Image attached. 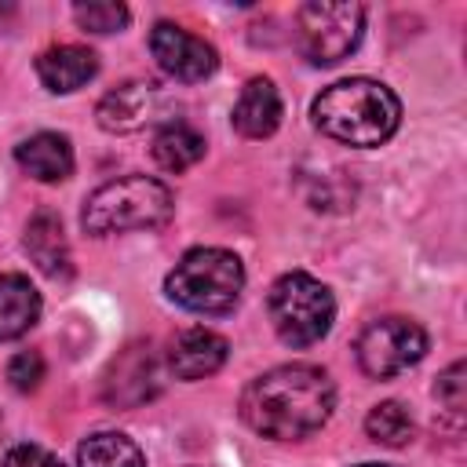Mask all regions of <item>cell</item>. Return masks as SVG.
<instances>
[{"instance_id": "3957f363", "label": "cell", "mask_w": 467, "mask_h": 467, "mask_svg": "<svg viewBox=\"0 0 467 467\" xmlns=\"http://www.w3.org/2000/svg\"><path fill=\"white\" fill-rule=\"evenodd\" d=\"M171 190L150 175H120L88 193L80 226L91 237H109L124 230H157L171 219Z\"/></svg>"}, {"instance_id": "52a82bcc", "label": "cell", "mask_w": 467, "mask_h": 467, "mask_svg": "<svg viewBox=\"0 0 467 467\" xmlns=\"http://www.w3.org/2000/svg\"><path fill=\"white\" fill-rule=\"evenodd\" d=\"M358 365L372 379H390L412 368L427 354V332L409 317H379L368 321L354 343Z\"/></svg>"}, {"instance_id": "9c48e42d", "label": "cell", "mask_w": 467, "mask_h": 467, "mask_svg": "<svg viewBox=\"0 0 467 467\" xmlns=\"http://www.w3.org/2000/svg\"><path fill=\"white\" fill-rule=\"evenodd\" d=\"M164 109H168V95L157 80H128L102 95V102L95 106V117L106 131L128 135V131H139L161 120Z\"/></svg>"}, {"instance_id": "7c38bea8", "label": "cell", "mask_w": 467, "mask_h": 467, "mask_svg": "<svg viewBox=\"0 0 467 467\" xmlns=\"http://www.w3.org/2000/svg\"><path fill=\"white\" fill-rule=\"evenodd\" d=\"M281 113H285V106H281V95H277L274 80L270 77H252L241 88L230 120L244 139H270L281 124Z\"/></svg>"}, {"instance_id": "8992f818", "label": "cell", "mask_w": 467, "mask_h": 467, "mask_svg": "<svg viewBox=\"0 0 467 467\" xmlns=\"http://www.w3.org/2000/svg\"><path fill=\"white\" fill-rule=\"evenodd\" d=\"M365 33L361 4L310 0L296 11V44L310 66H336L358 51Z\"/></svg>"}, {"instance_id": "cb8c5ba5", "label": "cell", "mask_w": 467, "mask_h": 467, "mask_svg": "<svg viewBox=\"0 0 467 467\" xmlns=\"http://www.w3.org/2000/svg\"><path fill=\"white\" fill-rule=\"evenodd\" d=\"M358 467H387V463H358Z\"/></svg>"}, {"instance_id": "4fadbf2b", "label": "cell", "mask_w": 467, "mask_h": 467, "mask_svg": "<svg viewBox=\"0 0 467 467\" xmlns=\"http://www.w3.org/2000/svg\"><path fill=\"white\" fill-rule=\"evenodd\" d=\"M22 248L26 255L36 263V270H44L47 277H69L73 263H69V241L62 230V219L51 208H40L22 234Z\"/></svg>"}, {"instance_id": "7a4b0ae2", "label": "cell", "mask_w": 467, "mask_h": 467, "mask_svg": "<svg viewBox=\"0 0 467 467\" xmlns=\"http://www.w3.org/2000/svg\"><path fill=\"white\" fill-rule=\"evenodd\" d=\"M310 117L321 135L368 150V146L387 142L398 131L401 102L387 84L368 80V77H350V80L328 84L314 99Z\"/></svg>"}, {"instance_id": "ffe728a7", "label": "cell", "mask_w": 467, "mask_h": 467, "mask_svg": "<svg viewBox=\"0 0 467 467\" xmlns=\"http://www.w3.org/2000/svg\"><path fill=\"white\" fill-rule=\"evenodd\" d=\"M73 18L88 33H117L128 26L131 11L113 0H91V4H73Z\"/></svg>"}, {"instance_id": "ac0fdd59", "label": "cell", "mask_w": 467, "mask_h": 467, "mask_svg": "<svg viewBox=\"0 0 467 467\" xmlns=\"http://www.w3.org/2000/svg\"><path fill=\"white\" fill-rule=\"evenodd\" d=\"M77 467H146L142 449L120 431L88 434L77 449Z\"/></svg>"}, {"instance_id": "e0dca14e", "label": "cell", "mask_w": 467, "mask_h": 467, "mask_svg": "<svg viewBox=\"0 0 467 467\" xmlns=\"http://www.w3.org/2000/svg\"><path fill=\"white\" fill-rule=\"evenodd\" d=\"M204 157V135L186 120H164L153 135V161L164 171H186Z\"/></svg>"}, {"instance_id": "6da1fadb", "label": "cell", "mask_w": 467, "mask_h": 467, "mask_svg": "<svg viewBox=\"0 0 467 467\" xmlns=\"http://www.w3.org/2000/svg\"><path fill=\"white\" fill-rule=\"evenodd\" d=\"M336 387L317 365H277L241 390V420L270 441H299L328 423Z\"/></svg>"}, {"instance_id": "2e32d148", "label": "cell", "mask_w": 467, "mask_h": 467, "mask_svg": "<svg viewBox=\"0 0 467 467\" xmlns=\"http://www.w3.org/2000/svg\"><path fill=\"white\" fill-rule=\"evenodd\" d=\"M40 321V292L22 274H0V339H18Z\"/></svg>"}, {"instance_id": "44dd1931", "label": "cell", "mask_w": 467, "mask_h": 467, "mask_svg": "<svg viewBox=\"0 0 467 467\" xmlns=\"http://www.w3.org/2000/svg\"><path fill=\"white\" fill-rule=\"evenodd\" d=\"M434 398H438V405L449 412V416H463V405H467V365L463 361H452L441 376H438V383H434Z\"/></svg>"}, {"instance_id": "603a6c76", "label": "cell", "mask_w": 467, "mask_h": 467, "mask_svg": "<svg viewBox=\"0 0 467 467\" xmlns=\"http://www.w3.org/2000/svg\"><path fill=\"white\" fill-rule=\"evenodd\" d=\"M0 467H66V463H62L55 452L40 449V445H15V449L4 456Z\"/></svg>"}, {"instance_id": "7402d4cb", "label": "cell", "mask_w": 467, "mask_h": 467, "mask_svg": "<svg viewBox=\"0 0 467 467\" xmlns=\"http://www.w3.org/2000/svg\"><path fill=\"white\" fill-rule=\"evenodd\" d=\"M7 379H11V387L22 390V394L36 390L40 379H44V358H40L36 350H18V354L7 361Z\"/></svg>"}, {"instance_id": "30bf717a", "label": "cell", "mask_w": 467, "mask_h": 467, "mask_svg": "<svg viewBox=\"0 0 467 467\" xmlns=\"http://www.w3.org/2000/svg\"><path fill=\"white\" fill-rule=\"evenodd\" d=\"M102 394L117 409H135L161 394V365L150 343H131L120 358L109 361V372L102 379Z\"/></svg>"}, {"instance_id": "5b68a950", "label": "cell", "mask_w": 467, "mask_h": 467, "mask_svg": "<svg viewBox=\"0 0 467 467\" xmlns=\"http://www.w3.org/2000/svg\"><path fill=\"white\" fill-rule=\"evenodd\" d=\"M266 310H270V321L281 343L310 347L321 336H328L332 317H336V299L317 277H310L306 270H292L270 285Z\"/></svg>"}, {"instance_id": "8fae6325", "label": "cell", "mask_w": 467, "mask_h": 467, "mask_svg": "<svg viewBox=\"0 0 467 467\" xmlns=\"http://www.w3.org/2000/svg\"><path fill=\"white\" fill-rule=\"evenodd\" d=\"M226 354H230V347H226V339L219 332L193 325V328H182L168 343V354L164 358H168V372L175 379L193 383V379H204V376L219 372L223 361H226Z\"/></svg>"}, {"instance_id": "ba28073f", "label": "cell", "mask_w": 467, "mask_h": 467, "mask_svg": "<svg viewBox=\"0 0 467 467\" xmlns=\"http://www.w3.org/2000/svg\"><path fill=\"white\" fill-rule=\"evenodd\" d=\"M150 55L179 84L208 80L215 73V66H219L215 47L204 36H197V33L175 26V22H157L150 29Z\"/></svg>"}, {"instance_id": "5bb4252c", "label": "cell", "mask_w": 467, "mask_h": 467, "mask_svg": "<svg viewBox=\"0 0 467 467\" xmlns=\"http://www.w3.org/2000/svg\"><path fill=\"white\" fill-rule=\"evenodd\" d=\"M95 73H99V55L80 44H58V47L40 51V58H36V77L55 95H69V91L84 88Z\"/></svg>"}, {"instance_id": "9a60e30c", "label": "cell", "mask_w": 467, "mask_h": 467, "mask_svg": "<svg viewBox=\"0 0 467 467\" xmlns=\"http://www.w3.org/2000/svg\"><path fill=\"white\" fill-rule=\"evenodd\" d=\"M15 161L36 182H62L73 175V146L58 131H36L15 146Z\"/></svg>"}, {"instance_id": "277c9868", "label": "cell", "mask_w": 467, "mask_h": 467, "mask_svg": "<svg viewBox=\"0 0 467 467\" xmlns=\"http://www.w3.org/2000/svg\"><path fill=\"white\" fill-rule=\"evenodd\" d=\"M171 303L193 314H230L244 292V266L226 248H190L164 277Z\"/></svg>"}, {"instance_id": "d6986e66", "label": "cell", "mask_w": 467, "mask_h": 467, "mask_svg": "<svg viewBox=\"0 0 467 467\" xmlns=\"http://www.w3.org/2000/svg\"><path fill=\"white\" fill-rule=\"evenodd\" d=\"M365 434L376 441V445H390V449H401L412 441L416 434V423L409 416V409L401 401H379L368 416H365Z\"/></svg>"}]
</instances>
